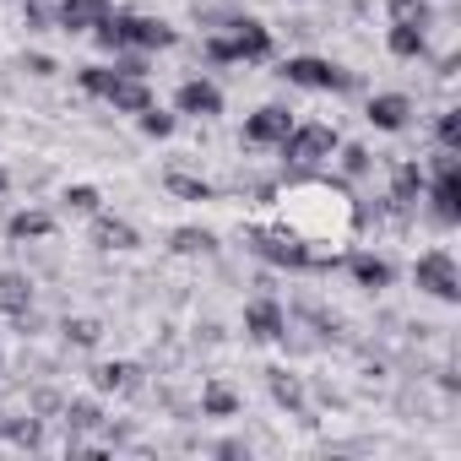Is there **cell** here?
I'll use <instances>...</instances> for the list:
<instances>
[{"instance_id":"cell-5","label":"cell","mask_w":461,"mask_h":461,"mask_svg":"<svg viewBox=\"0 0 461 461\" xmlns=\"http://www.w3.org/2000/svg\"><path fill=\"white\" fill-rule=\"evenodd\" d=\"M412 277H418V288H423V294H434V299H461V272H456V261H450L445 250L418 256Z\"/></svg>"},{"instance_id":"cell-34","label":"cell","mask_w":461,"mask_h":461,"mask_svg":"<svg viewBox=\"0 0 461 461\" xmlns=\"http://www.w3.org/2000/svg\"><path fill=\"white\" fill-rule=\"evenodd\" d=\"M342 174H348V179L369 174V152H364V147H342Z\"/></svg>"},{"instance_id":"cell-14","label":"cell","mask_w":461,"mask_h":461,"mask_svg":"<svg viewBox=\"0 0 461 461\" xmlns=\"http://www.w3.org/2000/svg\"><path fill=\"white\" fill-rule=\"evenodd\" d=\"M104 12H109V0H60V28H66V33H82V28H93Z\"/></svg>"},{"instance_id":"cell-27","label":"cell","mask_w":461,"mask_h":461,"mask_svg":"<svg viewBox=\"0 0 461 461\" xmlns=\"http://www.w3.org/2000/svg\"><path fill=\"white\" fill-rule=\"evenodd\" d=\"M168 190H174V195H185V201H212V185H206V179H195V174H168Z\"/></svg>"},{"instance_id":"cell-19","label":"cell","mask_w":461,"mask_h":461,"mask_svg":"<svg viewBox=\"0 0 461 461\" xmlns=\"http://www.w3.org/2000/svg\"><path fill=\"white\" fill-rule=\"evenodd\" d=\"M348 272H353V283H358V288H385V283H391V267H385L380 256H353V261H348Z\"/></svg>"},{"instance_id":"cell-29","label":"cell","mask_w":461,"mask_h":461,"mask_svg":"<svg viewBox=\"0 0 461 461\" xmlns=\"http://www.w3.org/2000/svg\"><path fill=\"white\" fill-rule=\"evenodd\" d=\"M66 212L98 217V190H93V185H71V190H66Z\"/></svg>"},{"instance_id":"cell-16","label":"cell","mask_w":461,"mask_h":461,"mask_svg":"<svg viewBox=\"0 0 461 461\" xmlns=\"http://www.w3.org/2000/svg\"><path fill=\"white\" fill-rule=\"evenodd\" d=\"M174 44V28L158 23V17H131V50H168Z\"/></svg>"},{"instance_id":"cell-6","label":"cell","mask_w":461,"mask_h":461,"mask_svg":"<svg viewBox=\"0 0 461 461\" xmlns=\"http://www.w3.org/2000/svg\"><path fill=\"white\" fill-rule=\"evenodd\" d=\"M331 147H337L331 125H294L283 136V158L288 163H321V158H331Z\"/></svg>"},{"instance_id":"cell-4","label":"cell","mask_w":461,"mask_h":461,"mask_svg":"<svg viewBox=\"0 0 461 461\" xmlns=\"http://www.w3.org/2000/svg\"><path fill=\"white\" fill-rule=\"evenodd\" d=\"M429 201H434V217L450 228L461 217V174H456V152H439L434 158V185H423Z\"/></svg>"},{"instance_id":"cell-28","label":"cell","mask_w":461,"mask_h":461,"mask_svg":"<svg viewBox=\"0 0 461 461\" xmlns=\"http://www.w3.org/2000/svg\"><path fill=\"white\" fill-rule=\"evenodd\" d=\"M98 423H104V418H98L93 402H71V407H66V429H71V434H87V429H98Z\"/></svg>"},{"instance_id":"cell-31","label":"cell","mask_w":461,"mask_h":461,"mask_svg":"<svg viewBox=\"0 0 461 461\" xmlns=\"http://www.w3.org/2000/svg\"><path fill=\"white\" fill-rule=\"evenodd\" d=\"M434 131H439V147H445V152H456V147H461V114H456V109H445Z\"/></svg>"},{"instance_id":"cell-21","label":"cell","mask_w":461,"mask_h":461,"mask_svg":"<svg viewBox=\"0 0 461 461\" xmlns=\"http://www.w3.org/2000/svg\"><path fill=\"white\" fill-rule=\"evenodd\" d=\"M174 250H179V256H212L217 240L206 234V228H174Z\"/></svg>"},{"instance_id":"cell-1","label":"cell","mask_w":461,"mask_h":461,"mask_svg":"<svg viewBox=\"0 0 461 461\" xmlns=\"http://www.w3.org/2000/svg\"><path fill=\"white\" fill-rule=\"evenodd\" d=\"M272 206V222L288 228V234L310 250L315 267H337L358 234V206L342 185L331 179H294L283 195L267 201Z\"/></svg>"},{"instance_id":"cell-37","label":"cell","mask_w":461,"mask_h":461,"mask_svg":"<svg viewBox=\"0 0 461 461\" xmlns=\"http://www.w3.org/2000/svg\"><path fill=\"white\" fill-rule=\"evenodd\" d=\"M0 423H6V418H0Z\"/></svg>"},{"instance_id":"cell-22","label":"cell","mask_w":461,"mask_h":461,"mask_svg":"<svg viewBox=\"0 0 461 461\" xmlns=\"http://www.w3.org/2000/svg\"><path fill=\"white\" fill-rule=\"evenodd\" d=\"M391 55H402V60H412V55H423V28H407V23H391Z\"/></svg>"},{"instance_id":"cell-8","label":"cell","mask_w":461,"mask_h":461,"mask_svg":"<svg viewBox=\"0 0 461 461\" xmlns=\"http://www.w3.org/2000/svg\"><path fill=\"white\" fill-rule=\"evenodd\" d=\"M234 33H228V44H234V60H267L272 55V33L261 28V23H228Z\"/></svg>"},{"instance_id":"cell-35","label":"cell","mask_w":461,"mask_h":461,"mask_svg":"<svg viewBox=\"0 0 461 461\" xmlns=\"http://www.w3.org/2000/svg\"><path fill=\"white\" fill-rule=\"evenodd\" d=\"M28 71H33V77H55V60H50V55H28Z\"/></svg>"},{"instance_id":"cell-26","label":"cell","mask_w":461,"mask_h":461,"mask_svg":"<svg viewBox=\"0 0 461 461\" xmlns=\"http://www.w3.org/2000/svg\"><path fill=\"white\" fill-rule=\"evenodd\" d=\"M272 396H277L283 407H304V385H299L288 369H272Z\"/></svg>"},{"instance_id":"cell-9","label":"cell","mask_w":461,"mask_h":461,"mask_svg":"<svg viewBox=\"0 0 461 461\" xmlns=\"http://www.w3.org/2000/svg\"><path fill=\"white\" fill-rule=\"evenodd\" d=\"M120 114H141L147 104H152V93H147V82L141 77H125V71H114V82H109V93H104Z\"/></svg>"},{"instance_id":"cell-33","label":"cell","mask_w":461,"mask_h":461,"mask_svg":"<svg viewBox=\"0 0 461 461\" xmlns=\"http://www.w3.org/2000/svg\"><path fill=\"white\" fill-rule=\"evenodd\" d=\"M109 82H114V71H104V66H87V71H82V87H87L93 98H104V93H109Z\"/></svg>"},{"instance_id":"cell-15","label":"cell","mask_w":461,"mask_h":461,"mask_svg":"<svg viewBox=\"0 0 461 461\" xmlns=\"http://www.w3.org/2000/svg\"><path fill=\"white\" fill-rule=\"evenodd\" d=\"M93 245L98 250H136V228L120 222V217H98L93 222Z\"/></svg>"},{"instance_id":"cell-17","label":"cell","mask_w":461,"mask_h":461,"mask_svg":"<svg viewBox=\"0 0 461 461\" xmlns=\"http://www.w3.org/2000/svg\"><path fill=\"white\" fill-rule=\"evenodd\" d=\"M6 234H12L17 245H23V240H50V234H55V217H50V212H17V217L6 222Z\"/></svg>"},{"instance_id":"cell-36","label":"cell","mask_w":461,"mask_h":461,"mask_svg":"<svg viewBox=\"0 0 461 461\" xmlns=\"http://www.w3.org/2000/svg\"><path fill=\"white\" fill-rule=\"evenodd\" d=\"M0 185H6V174H0Z\"/></svg>"},{"instance_id":"cell-13","label":"cell","mask_w":461,"mask_h":461,"mask_svg":"<svg viewBox=\"0 0 461 461\" xmlns=\"http://www.w3.org/2000/svg\"><path fill=\"white\" fill-rule=\"evenodd\" d=\"M423 168L418 163H396V174H391V206H418V195H423Z\"/></svg>"},{"instance_id":"cell-30","label":"cell","mask_w":461,"mask_h":461,"mask_svg":"<svg viewBox=\"0 0 461 461\" xmlns=\"http://www.w3.org/2000/svg\"><path fill=\"white\" fill-rule=\"evenodd\" d=\"M98 337H104V326H98V321H87V315L66 321V342H77V348H93Z\"/></svg>"},{"instance_id":"cell-3","label":"cell","mask_w":461,"mask_h":461,"mask_svg":"<svg viewBox=\"0 0 461 461\" xmlns=\"http://www.w3.org/2000/svg\"><path fill=\"white\" fill-rule=\"evenodd\" d=\"M283 77H288L294 87H315V93H348V87H353V77H348L342 66H331V60H315V55H299V60H288V66H283Z\"/></svg>"},{"instance_id":"cell-7","label":"cell","mask_w":461,"mask_h":461,"mask_svg":"<svg viewBox=\"0 0 461 461\" xmlns=\"http://www.w3.org/2000/svg\"><path fill=\"white\" fill-rule=\"evenodd\" d=\"M288 131H294V120H288V109H277V104H267V109H256V114L245 120V141H250V147H283Z\"/></svg>"},{"instance_id":"cell-20","label":"cell","mask_w":461,"mask_h":461,"mask_svg":"<svg viewBox=\"0 0 461 461\" xmlns=\"http://www.w3.org/2000/svg\"><path fill=\"white\" fill-rule=\"evenodd\" d=\"M28 304H33V288H28V277L6 272V277H0V310H6V315H23Z\"/></svg>"},{"instance_id":"cell-18","label":"cell","mask_w":461,"mask_h":461,"mask_svg":"<svg viewBox=\"0 0 461 461\" xmlns=\"http://www.w3.org/2000/svg\"><path fill=\"white\" fill-rule=\"evenodd\" d=\"M93 385L125 396V391H136V364H98V369H93Z\"/></svg>"},{"instance_id":"cell-32","label":"cell","mask_w":461,"mask_h":461,"mask_svg":"<svg viewBox=\"0 0 461 461\" xmlns=\"http://www.w3.org/2000/svg\"><path fill=\"white\" fill-rule=\"evenodd\" d=\"M141 131H147V136H168V131H174V114H163L158 104H147V109H141Z\"/></svg>"},{"instance_id":"cell-11","label":"cell","mask_w":461,"mask_h":461,"mask_svg":"<svg viewBox=\"0 0 461 461\" xmlns=\"http://www.w3.org/2000/svg\"><path fill=\"white\" fill-rule=\"evenodd\" d=\"M222 109V93L212 82H185L179 87V114H195V120H212Z\"/></svg>"},{"instance_id":"cell-25","label":"cell","mask_w":461,"mask_h":461,"mask_svg":"<svg viewBox=\"0 0 461 461\" xmlns=\"http://www.w3.org/2000/svg\"><path fill=\"white\" fill-rule=\"evenodd\" d=\"M429 0H391V23H407V28H429Z\"/></svg>"},{"instance_id":"cell-10","label":"cell","mask_w":461,"mask_h":461,"mask_svg":"<svg viewBox=\"0 0 461 461\" xmlns=\"http://www.w3.org/2000/svg\"><path fill=\"white\" fill-rule=\"evenodd\" d=\"M245 331H250L256 342H277V337L288 331V321H283V310H277L272 299H256V304L245 310Z\"/></svg>"},{"instance_id":"cell-24","label":"cell","mask_w":461,"mask_h":461,"mask_svg":"<svg viewBox=\"0 0 461 461\" xmlns=\"http://www.w3.org/2000/svg\"><path fill=\"white\" fill-rule=\"evenodd\" d=\"M0 434H12V439L28 445V450L44 445V423H39V418H6V423H0Z\"/></svg>"},{"instance_id":"cell-12","label":"cell","mask_w":461,"mask_h":461,"mask_svg":"<svg viewBox=\"0 0 461 461\" xmlns=\"http://www.w3.org/2000/svg\"><path fill=\"white\" fill-rule=\"evenodd\" d=\"M407 114H412V104H407L402 93H380V98H369V125H380V131H402Z\"/></svg>"},{"instance_id":"cell-2","label":"cell","mask_w":461,"mask_h":461,"mask_svg":"<svg viewBox=\"0 0 461 461\" xmlns=\"http://www.w3.org/2000/svg\"><path fill=\"white\" fill-rule=\"evenodd\" d=\"M250 245H256L267 261H277V267H294V272H310V267H315V261H310V250L288 234V228H277L267 212H256V217H250Z\"/></svg>"},{"instance_id":"cell-23","label":"cell","mask_w":461,"mask_h":461,"mask_svg":"<svg viewBox=\"0 0 461 461\" xmlns=\"http://www.w3.org/2000/svg\"><path fill=\"white\" fill-rule=\"evenodd\" d=\"M201 412L206 418H228V412H240V396L228 391V385H206L201 391Z\"/></svg>"}]
</instances>
